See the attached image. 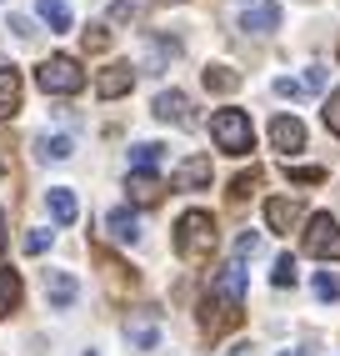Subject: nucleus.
<instances>
[{
    "label": "nucleus",
    "instance_id": "1",
    "mask_svg": "<svg viewBox=\"0 0 340 356\" xmlns=\"http://www.w3.org/2000/svg\"><path fill=\"white\" fill-rule=\"evenodd\" d=\"M176 251L185 261H205L215 251V216L210 211H185L176 221Z\"/></svg>",
    "mask_w": 340,
    "mask_h": 356
},
{
    "label": "nucleus",
    "instance_id": "2",
    "mask_svg": "<svg viewBox=\"0 0 340 356\" xmlns=\"http://www.w3.org/2000/svg\"><path fill=\"white\" fill-rule=\"evenodd\" d=\"M210 136H215V146H221V151H230V156H246V151L255 146L250 115H246V111H230V106L210 115Z\"/></svg>",
    "mask_w": 340,
    "mask_h": 356
},
{
    "label": "nucleus",
    "instance_id": "3",
    "mask_svg": "<svg viewBox=\"0 0 340 356\" xmlns=\"http://www.w3.org/2000/svg\"><path fill=\"white\" fill-rule=\"evenodd\" d=\"M35 86L51 90V96H76V90H85V70H80V60H70V56H51L35 70Z\"/></svg>",
    "mask_w": 340,
    "mask_h": 356
},
{
    "label": "nucleus",
    "instance_id": "4",
    "mask_svg": "<svg viewBox=\"0 0 340 356\" xmlns=\"http://www.w3.org/2000/svg\"><path fill=\"white\" fill-rule=\"evenodd\" d=\"M305 251L321 256V261H340V226H335V216H325V211H315V216H310Z\"/></svg>",
    "mask_w": 340,
    "mask_h": 356
},
{
    "label": "nucleus",
    "instance_id": "5",
    "mask_svg": "<svg viewBox=\"0 0 340 356\" xmlns=\"http://www.w3.org/2000/svg\"><path fill=\"white\" fill-rule=\"evenodd\" d=\"M240 296H246V261H230V266H221V276H215L210 301L235 306V312H240Z\"/></svg>",
    "mask_w": 340,
    "mask_h": 356
},
{
    "label": "nucleus",
    "instance_id": "6",
    "mask_svg": "<svg viewBox=\"0 0 340 356\" xmlns=\"http://www.w3.org/2000/svg\"><path fill=\"white\" fill-rule=\"evenodd\" d=\"M151 111L170 126H196V106H190V96H180V90H160Z\"/></svg>",
    "mask_w": 340,
    "mask_h": 356
},
{
    "label": "nucleus",
    "instance_id": "7",
    "mask_svg": "<svg viewBox=\"0 0 340 356\" xmlns=\"http://www.w3.org/2000/svg\"><path fill=\"white\" fill-rule=\"evenodd\" d=\"M271 146H275L280 156L305 151V126L296 121V115H275V121H271Z\"/></svg>",
    "mask_w": 340,
    "mask_h": 356
},
{
    "label": "nucleus",
    "instance_id": "8",
    "mask_svg": "<svg viewBox=\"0 0 340 356\" xmlns=\"http://www.w3.org/2000/svg\"><path fill=\"white\" fill-rule=\"evenodd\" d=\"M300 216H305V206H300V201H290V196L265 201V221H271V231H280V236L296 231V226H300Z\"/></svg>",
    "mask_w": 340,
    "mask_h": 356
},
{
    "label": "nucleus",
    "instance_id": "9",
    "mask_svg": "<svg viewBox=\"0 0 340 356\" xmlns=\"http://www.w3.org/2000/svg\"><path fill=\"white\" fill-rule=\"evenodd\" d=\"M130 86H135V65H130V60H115V65H105V70H101V81H95V90H101L105 101L126 96Z\"/></svg>",
    "mask_w": 340,
    "mask_h": 356
},
{
    "label": "nucleus",
    "instance_id": "10",
    "mask_svg": "<svg viewBox=\"0 0 340 356\" xmlns=\"http://www.w3.org/2000/svg\"><path fill=\"white\" fill-rule=\"evenodd\" d=\"M45 296H51L56 312H70L76 296H80V286H76V276H70V271H45Z\"/></svg>",
    "mask_w": 340,
    "mask_h": 356
},
{
    "label": "nucleus",
    "instance_id": "11",
    "mask_svg": "<svg viewBox=\"0 0 340 356\" xmlns=\"http://www.w3.org/2000/svg\"><path fill=\"white\" fill-rule=\"evenodd\" d=\"M105 231H110V241H120V246H135L140 241V221H135L130 206H115L105 216Z\"/></svg>",
    "mask_w": 340,
    "mask_h": 356
},
{
    "label": "nucleus",
    "instance_id": "12",
    "mask_svg": "<svg viewBox=\"0 0 340 356\" xmlns=\"http://www.w3.org/2000/svg\"><path fill=\"white\" fill-rule=\"evenodd\" d=\"M20 90H26L20 70L15 65H0V121H10V115L20 111Z\"/></svg>",
    "mask_w": 340,
    "mask_h": 356
},
{
    "label": "nucleus",
    "instance_id": "13",
    "mask_svg": "<svg viewBox=\"0 0 340 356\" xmlns=\"http://www.w3.org/2000/svg\"><path fill=\"white\" fill-rule=\"evenodd\" d=\"M126 191H130V201H135V206H155V201L165 196V186H160V176H155V171H130Z\"/></svg>",
    "mask_w": 340,
    "mask_h": 356
},
{
    "label": "nucleus",
    "instance_id": "14",
    "mask_svg": "<svg viewBox=\"0 0 340 356\" xmlns=\"http://www.w3.org/2000/svg\"><path fill=\"white\" fill-rule=\"evenodd\" d=\"M275 26H280V6H275V0H265V6L240 15V31H250V35H271Z\"/></svg>",
    "mask_w": 340,
    "mask_h": 356
},
{
    "label": "nucleus",
    "instance_id": "15",
    "mask_svg": "<svg viewBox=\"0 0 340 356\" xmlns=\"http://www.w3.org/2000/svg\"><path fill=\"white\" fill-rule=\"evenodd\" d=\"M45 206H51V216H56L60 226H70V221L80 216V201H76L70 186H51V191H45Z\"/></svg>",
    "mask_w": 340,
    "mask_h": 356
},
{
    "label": "nucleus",
    "instance_id": "16",
    "mask_svg": "<svg viewBox=\"0 0 340 356\" xmlns=\"http://www.w3.org/2000/svg\"><path fill=\"white\" fill-rule=\"evenodd\" d=\"M201 186H210V161H205V156L180 161V171H176V191H201Z\"/></svg>",
    "mask_w": 340,
    "mask_h": 356
},
{
    "label": "nucleus",
    "instance_id": "17",
    "mask_svg": "<svg viewBox=\"0 0 340 356\" xmlns=\"http://www.w3.org/2000/svg\"><path fill=\"white\" fill-rule=\"evenodd\" d=\"M20 291H26V286H20V271L0 266V321H6L15 306H20Z\"/></svg>",
    "mask_w": 340,
    "mask_h": 356
},
{
    "label": "nucleus",
    "instance_id": "18",
    "mask_svg": "<svg viewBox=\"0 0 340 356\" xmlns=\"http://www.w3.org/2000/svg\"><path fill=\"white\" fill-rule=\"evenodd\" d=\"M35 10L45 15V26H51L56 35L70 31V6H65V0H35Z\"/></svg>",
    "mask_w": 340,
    "mask_h": 356
},
{
    "label": "nucleus",
    "instance_id": "19",
    "mask_svg": "<svg viewBox=\"0 0 340 356\" xmlns=\"http://www.w3.org/2000/svg\"><path fill=\"white\" fill-rule=\"evenodd\" d=\"M160 161H165V146H160V140H140V146L130 151V165H135V171H155Z\"/></svg>",
    "mask_w": 340,
    "mask_h": 356
},
{
    "label": "nucleus",
    "instance_id": "20",
    "mask_svg": "<svg viewBox=\"0 0 340 356\" xmlns=\"http://www.w3.org/2000/svg\"><path fill=\"white\" fill-rule=\"evenodd\" d=\"M70 151H76V140H70V136H45V140H40V156H45V161H65Z\"/></svg>",
    "mask_w": 340,
    "mask_h": 356
},
{
    "label": "nucleus",
    "instance_id": "21",
    "mask_svg": "<svg viewBox=\"0 0 340 356\" xmlns=\"http://www.w3.org/2000/svg\"><path fill=\"white\" fill-rule=\"evenodd\" d=\"M130 341H135L140 351H151V346L160 341V331H155V321H130Z\"/></svg>",
    "mask_w": 340,
    "mask_h": 356
},
{
    "label": "nucleus",
    "instance_id": "22",
    "mask_svg": "<svg viewBox=\"0 0 340 356\" xmlns=\"http://www.w3.org/2000/svg\"><path fill=\"white\" fill-rule=\"evenodd\" d=\"M205 86H210V90H235L240 76H235V70H226V65H210V70H205Z\"/></svg>",
    "mask_w": 340,
    "mask_h": 356
},
{
    "label": "nucleus",
    "instance_id": "23",
    "mask_svg": "<svg viewBox=\"0 0 340 356\" xmlns=\"http://www.w3.org/2000/svg\"><path fill=\"white\" fill-rule=\"evenodd\" d=\"M315 296H321V301H340V276L315 271Z\"/></svg>",
    "mask_w": 340,
    "mask_h": 356
},
{
    "label": "nucleus",
    "instance_id": "24",
    "mask_svg": "<svg viewBox=\"0 0 340 356\" xmlns=\"http://www.w3.org/2000/svg\"><path fill=\"white\" fill-rule=\"evenodd\" d=\"M271 281H275V286H296V256H275Z\"/></svg>",
    "mask_w": 340,
    "mask_h": 356
},
{
    "label": "nucleus",
    "instance_id": "25",
    "mask_svg": "<svg viewBox=\"0 0 340 356\" xmlns=\"http://www.w3.org/2000/svg\"><path fill=\"white\" fill-rule=\"evenodd\" d=\"M51 241H56V231H40V226L26 231V251H31V256H45V251H51Z\"/></svg>",
    "mask_w": 340,
    "mask_h": 356
},
{
    "label": "nucleus",
    "instance_id": "26",
    "mask_svg": "<svg viewBox=\"0 0 340 356\" xmlns=\"http://www.w3.org/2000/svg\"><path fill=\"white\" fill-rule=\"evenodd\" d=\"M290 181H296V186H315V181H325V171H321V165H290Z\"/></svg>",
    "mask_w": 340,
    "mask_h": 356
},
{
    "label": "nucleus",
    "instance_id": "27",
    "mask_svg": "<svg viewBox=\"0 0 340 356\" xmlns=\"http://www.w3.org/2000/svg\"><path fill=\"white\" fill-rule=\"evenodd\" d=\"M255 186H260V171H246V176H240V181L230 186V196H235V201H246V196L255 191Z\"/></svg>",
    "mask_w": 340,
    "mask_h": 356
},
{
    "label": "nucleus",
    "instance_id": "28",
    "mask_svg": "<svg viewBox=\"0 0 340 356\" xmlns=\"http://www.w3.org/2000/svg\"><path fill=\"white\" fill-rule=\"evenodd\" d=\"M135 10H140V0H115V6H110V20L120 26V20H130Z\"/></svg>",
    "mask_w": 340,
    "mask_h": 356
},
{
    "label": "nucleus",
    "instance_id": "29",
    "mask_svg": "<svg viewBox=\"0 0 340 356\" xmlns=\"http://www.w3.org/2000/svg\"><path fill=\"white\" fill-rule=\"evenodd\" d=\"M325 126H330V131L340 136V90H335V96L325 101Z\"/></svg>",
    "mask_w": 340,
    "mask_h": 356
},
{
    "label": "nucleus",
    "instance_id": "30",
    "mask_svg": "<svg viewBox=\"0 0 340 356\" xmlns=\"http://www.w3.org/2000/svg\"><path fill=\"white\" fill-rule=\"evenodd\" d=\"M300 86H305V96H310V90H321V86H325V70H321V65H310L305 76H300Z\"/></svg>",
    "mask_w": 340,
    "mask_h": 356
},
{
    "label": "nucleus",
    "instance_id": "31",
    "mask_svg": "<svg viewBox=\"0 0 340 356\" xmlns=\"http://www.w3.org/2000/svg\"><path fill=\"white\" fill-rule=\"evenodd\" d=\"M85 51H105V26H90L85 31Z\"/></svg>",
    "mask_w": 340,
    "mask_h": 356
},
{
    "label": "nucleus",
    "instance_id": "32",
    "mask_svg": "<svg viewBox=\"0 0 340 356\" xmlns=\"http://www.w3.org/2000/svg\"><path fill=\"white\" fill-rule=\"evenodd\" d=\"M0 251H6V216H0Z\"/></svg>",
    "mask_w": 340,
    "mask_h": 356
},
{
    "label": "nucleus",
    "instance_id": "33",
    "mask_svg": "<svg viewBox=\"0 0 340 356\" xmlns=\"http://www.w3.org/2000/svg\"><path fill=\"white\" fill-rule=\"evenodd\" d=\"M285 356H310V351H285Z\"/></svg>",
    "mask_w": 340,
    "mask_h": 356
}]
</instances>
